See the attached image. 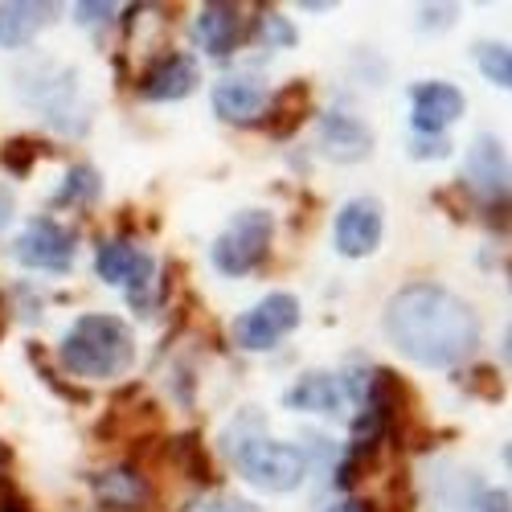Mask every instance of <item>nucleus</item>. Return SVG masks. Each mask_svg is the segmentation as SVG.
<instances>
[{
  "instance_id": "18",
  "label": "nucleus",
  "mask_w": 512,
  "mask_h": 512,
  "mask_svg": "<svg viewBox=\"0 0 512 512\" xmlns=\"http://www.w3.org/2000/svg\"><path fill=\"white\" fill-rule=\"evenodd\" d=\"M480 58V70L484 78L492 82V87H512V58H508V46H492V41H484V46L476 50Z\"/></svg>"
},
{
  "instance_id": "3",
  "label": "nucleus",
  "mask_w": 512,
  "mask_h": 512,
  "mask_svg": "<svg viewBox=\"0 0 512 512\" xmlns=\"http://www.w3.org/2000/svg\"><path fill=\"white\" fill-rule=\"evenodd\" d=\"M230 455L238 463V472L263 492H291L308 476L304 451L291 443H279V439H267V435H254V439L230 447Z\"/></svg>"
},
{
  "instance_id": "6",
  "label": "nucleus",
  "mask_w": 512,
  "mask_h": 512,
  "mask_svg": "<svg viewBox=\"0 0 512 512\" xmlns=\"http://www.w3.org/2000/svg\"><path fill=\"white\" fill-rule=\"evenodd\" d=\"M381 201L377 197H353L345 209L336 213V226H332V242L345 259H365V254L377 250L381 242Z\"/></svg>"
},
{
  "instance_id": "2",
  "label": "nucleus",
  "mask_w": 512,
  "mask_h": 512,
  "mask_svg": "<svg viewBox=\"0 0 512 512\" xmlns=\"http://www.w3.org/2000/svg\"><path fill=\"white\" fill-rule=\"evenodd\" d=\"M132 361H136V340L119 316H103V312L78 316L62 340V365L87 381L119 377L132 369Z\"/></svg>"
},
{
  "instance_id": "10",
  "label": "nucleus",
  "mask_w": 512,
  "mask_h": 512,
  "mask_svg": "<svg viewBox=\"0 0 512 512\" xmlns=\"http://www.w3.org/2000/svg\"><path fill=\"white\" fill-rule=\"evenodd\" d=\"M95 271L103 283H127V291H140L152 279V259L132 242H103L95 254Z\"/></svg>"
},
{
  "instance_id": "4",
  "label": "nucleus",
  "mask_w": 512,
  "mask_h": 512,
  "mask_svg": "<svg viewBox=\"0 0 512 512\" xmlns=\"http://www.w3.org/2000/svg\"><path fill=\"white\" fill-rule=\"evenodd\" d=\"M271 234H275L271 213H263V209H242V213H234V222L222 230L218 242H213V267H218L222 275H230V279L250 275L254 267L267 259Z\"/></svg>"
},
{
  "instance_id": "1",
  "label": "nucleus",
  "mask_w": 512,
  "mask_h": 512,
  "mask_svg": "<svg viewBox=\"0 0 512 512\" xmlns=\"http://www.w3.org/2000/svg\"><path fill=\"white\" fill-rule=\"evenodd\" d=\"M386 332L410 361L426 369H451L480 345V320L472 304L439 283H410L386 304Z\"/></svg>"
},
{
  "instance_id": "15",
  "label": "nucleus",
  "mask_w": 512,
  "mask_h": 512,
  "mask_svg": "<svg viewBox=\"0 0 512 512\" xmlns=\"http://www.w3.org/2000/svg\"><path fill=\"white\" fill-rule=\"evenodd\" d=\"M95 496L103 500V508H115V512H136L152 500V488L140 472L132 467H111V472H99L95 480Z\"/></svg>"
},
{
  "instance_id": "13",
  "label": "nucleus",
  "mask_w": 512,
  "mask_h": 512,
  "mask_svg": "<svg viewBox=\"0 0 512 512\" xmlns=\"http://www.w3.org/2000/svg\"><path fill=\"white\" fill-rule=\"evenodd\" d=\"M193 33H197V41H201L205 54L226 58V54H234V46H238L242 17H238L234 5H201L197 21H193Z\"/></svg>"
},
{
  "instance_id": "17",
  "label": "nucleus",
  "mask_w": 512,
  "mask_h": 512,
  "mask_svg": "<svg viewBox=\"0 0 512 512\" xmlns=\"http://www.w3.org/2000/svg\"><path fill=\"white\" fill-rule=\"evenodd\" d=\"M50 5H25V0H13V5H0V50H21L37 37V29L46 25Z\"/></svg>"
},
{
  "instance_id": "19",
  "label": "nucleus",
  "mask_w": 512,
  "mask_h": 512,
  "mask_svg": "<svg viewBox=\"0 0 512 512\" xmlns=\"http://www.w3.org/2000/svg\"><path fill=\"white\" fill-rule=\"evenodd\" d=\"M95 197H99V173H95V168H87V164L70 168V177H66L58 201H95Z\"/></svg>"
},
{
  "instance_id": "23",
  "label": "nucleus",
  "mask_w": 512,
  "mask_h": 512,
  "mask_svg": "<svg viewBox=\"0 0 512 512\" xmlns=\"http://www.w3.org/2000/svg\"><path fill=\"white\" fill-rule=\"evenodd\" d=\"M447 148H451V144H447L443 136H414V148H410V152H414V156H435V160H439V156H447Z\"/></svg>"
},
{
  "instance_id": "9",
  "label": "nucleus",
  "mask_w": 512,
  "mask_h": 512,
  "mask_svg": "<svg viewBox=\"0 0 512 512\" xmlns=\"http://www.w3.org/2000/svg\"><path fill=\"white\" fill-rule=\"evenodd\" d=\"M320 152L336 164H357L373 152V132L345 111H328L320 115Z\"/></svg>"
},
{
  "instance_id": "21",
  "label": "nucleus",
  "mask_w": 512,
  "mask_h": 512,
  "mask_svg": "<svg viewBox=\"0 0 512 512\" xmlns=\"http://www.w3.org/2000/svg\"><path fill=\"white\" fill-rule=\"evenodd\" d=\"M193 512H263V508L242 496H209V500L193 504Z\"/></svg>"
},
{
  "instance_id": "22",
  "label": "nucleus",
  "mask_w": 512,
  "mask_h": 512,
  "mask_svg": "<svg viewBox=\"0 0 512 512\" xmlns=\"http://www.w3.org/2000/svg\"><path fill=\"white\" fill-rule=\"evenodd\" d=\"M467 512H508V492L504 488H484L472 504H467Z\"/></svg>"
},
{
  "instance_id": "24",
  "label": "nucleus",
  "mask_w": 512,
  "mask_h": 512,
  "mask_svg": "<svg viewBox=\"0 0 512 512\" xmlns=\"http://www.w3.org/2000/svg\"><path fill=\"white\" fill-rule=\"evenodd\" d=\"M107 13H111V5H78V17L87 21V25H91V21H103Z\"/></svg>"
},
{
  "instance_id": "20",
  "label": "nucleus",
  "mask_w": 512,
  "mask_h": 512,
  "mask_svg": "<svg viewBox=\"0 0 512 512\" xmlns=\"http://www.w3.org/2000/svg\"><path fill=\"white\" fill-rule=\"evenodd\" d=\"M259 29H263V41H267V46H295V29H291L287 17H279V13H263Z\"/></svg>"
},
{
  "instance_id": "8",
  "label": "nucleus",
  "mask_w": 512,
  "mask_h": 512,
  "mask_svg": "<svg viewBox=\"0 0 512 512\" xmlns=\"http://www.w3.org/2000/svg\"><path fill=\"white\" fill-rule=\"evenodd\" d=\"M467 99L459 87H451V82H418V87L410 91V119H414V132L418 136H443L447 127L463 115Z\"/></svg>"
},
{
  "instance_id": "16",
  "label": "nucleus",
  "mask_w": 512,
  "mask_h": 512,
  "mask_svg": "<svg viewBox=\"0 0 512 512\" xmlns=\"http://www.w3.org/2000/svg\"><path fill=\"white\" fill-rule=\"evenodd\" d=\"M287 410H312V414H336L345 406V386L332 373H304L295 386L283 394Z\"/></svg>"
},
{
  "instance_id": "5",
  "label": "nucleus",
  "mask_w": 512,
  "mask_h": 512,
  "mask_svg": "<svg viewBox=\"0 0 512 512\" xmlns=\"http://www.w3.org/2000/svg\"><path fill=\"white\" fill-rule=\"evenodd\" d=\"M295 324H300V300L287 291H271L267 300H259L234 320V340L250 353H263L275 349L287 332H295Z\"/></svg>"
},
{
  "instance_id": "14",
  "label": "nucleus",
  "mask_w": 512,
  "mask_h": 512,
  "mask_svg": "<svg viewBox=\"0 0 512 512\" xmlns=\"http://www.w3.org/2000/svg\"><path fill=\"white\" fill-rule=\"evenodd\" d=\"M263 107H267V91L254 78H222L218 87H213V111L230 123L259 119Z\"/></svg>"
},
{
  "instance_id": "11",
  "label": "nucleus",
  "mask_w": 512,
  "mask_h": 512,
  "mask_svg": "<svg viewBox=\"0 0 512 512\" xmlns=\"http://www.w3.org/2000/svg\"><path fill=\"white\" fill-rule=\"evenodd\" d=\"M193 87H197V62L185 58V54H168V58H160V62L144 74L140 95L152 99V103H177V99H185Z\"/></svg>"
},
{
  "instance_id": "25",
  "label": "nucleus",
  "mask_w": 512,
  "mask_h": 512,
  "mask_svg": "<svg viewBox=\"0 0 512 512\" xmlns=\"http://www.w3.org/2000/svg\"><path fill=\"white\" fill-rule=\"evenodd\" d=\"M328 512H369L365 504H357V500H340V504H332Z\"/></svg>"
},
{
  "instance_id": "12",
  "label": "nucleus",
  "mask_w": 512,
  "mask_h": 512,
  "mask_svg": "<svg viewBox=\"0 0 512 512\" xmlns=\"http://www.w3.org/2000/svg\"><path fill=\"white\" fill-rule=\"evenodd\" d=\"M467 181H472L488 201L504 197V189H508V164H504V144L496 136H476L472 152H467Z\"/></svg>"
},
{
  "instance_id": "7",
  "label": "nucleus",
  "mask_w": 512,
  "mask_h": 512,
  "mask_svg": "<svg viewBox=\"0 0 512 512\" xmlns=\"http://www.w3.org/2000/svg\"><path fill=\"white\" fill-rule=\"evenodd\" d=\"M13 254H17V263H25L33 271H70V263H74V238L54 218H37L17 238Z\"/></svg>"
}]
</instances>
